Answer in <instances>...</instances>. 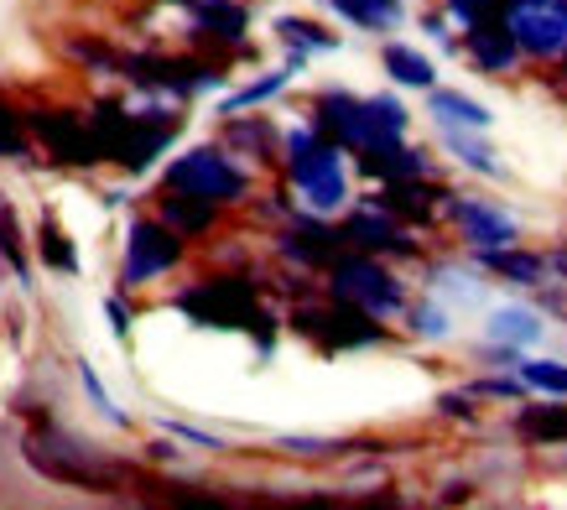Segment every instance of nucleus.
I'll return each mask as SVG.
<instances>
[{"label": "nucleus", "instance_id": "obj_7", "mask_svg": "<svg viewBox=\"0 0 567 510\" xmlns=\"http://www.w3.org/2000/svg\"><path fill=\"white\" fill-rule=\"evenodd\" d=\"M188 261V239L177 235L162 214H141L125 224V251H121V292L156 287L162 276H173Z\"/></svg>", "mask_w": 567, "mask_h": 510}, {"label": "nucleus", "instance_id": "obj_6", "mask_svg": "<svg viewBox=\"0 0 567 510\" xmlns=\"http://www.w3.org/2000/svg\"><path fill=\"white\" fill-rule=\"evenodd\" d=\"M287 324H292L302 339L318 344V349H328V355L370 349V344L391 339V334H385V318H375V313H364V307H354V303H339V297H328V292H323V303H318V292H312V297H297Z\"/></svg>", "mask_w": 567, "mask_h": 510}, {"label": "nucleus", "instance_id": "obj_23", "mask_svg": "<svg viewBox=\"0 0 567 510\" xmlns=\"http://www.w3.org/2000/svg\"><path fill=\"white\" fill-rule=\"evenodd\" d=\"M427 115L437 125H468V131H489L495 125L489 104H480L464 89H427Z\"/></svg>", "mask_w": 567, "mask_h": 510}, {"label": "nucleus", "instance_id": "obj_34", "mask_svg": "<svg viewBox=\"0 0 567 510\" xmlns=\"http://www.w3.org/2000/svg\"><path fill=\"white\" fill-rule=\"evenodd\" d=\"M276 448H281V453H292V459H333L344 442H328V438H281Z\"/></svg>", "mask_w": 567, "mask_h": 510}, {"label": "nucleus", "instance_id": "obj_16", "mask_svg": "<svg viewBox=\"0 0 567 510\" xmlns=\"http://www.w3.org/2000/svg\"><path fill=\"white\" fill-rule=\"evenodd\" d=\"M193 17V37L208 42V48H245V32H250V6L245 0H208Z\"/></svg>", "mask_w": 567, "mask_h": 510}, {"label": "nucleus", "instance_id": "obj_28", "mask_svg": "<svg viewBox=\"0 0 567 510\" xmlns=\"http://www.w3.org/2000/svg\"><path fill=\"white\" fill-rule=\"evenodd\" d=\"M37 255L48 261L52 272H63V276H73V272H79V251H73V239L63 235V230H58V224H52V220H42V224H37Z\"/></svg>", "mask_w": 567, "mask_h": 510}, {"label": "nucleus", "instance_id": "obj_35", "mask_svg": "<svg viewBox=\"0 0 567 510\" xmlns=\"http://www.w3.org/2000/svg\"><path fill=\"white\" fill-rule=\"evenodd\" d=\"M104 318H110V334H115V339H125L131 324H136V313H131L121 297H104Z\"/></svg>", "mask_w": 567, "mask_h": 510}, {"label": "nucleus", "instance_id": "obj_29", "mask_svg": "<svg viewBox=\"0 0 567 510\" xmlns=\"http://www.w3.org/2000/svg\"><path fill=\"white\" fill-rule=\"evenodd\" d=\"M520 380L542 396H567V365L563 359H520Z\"/></svg>", "mask_w": 567, "mask_h": 510}, {"label": "nucleus", "instance_id": "obj_5", "mask_svg": "<svg viewBox=\"0 0 567 510\" xmlns=\"http://www.w3.org/2000/svg\"><path fill=\"white\" fill-rule=\"evenodd\" d=\"M162 187L208 198V204H219V208H240L250 198V172H245V162L224 141H204V146H188L183 156L167 162Z\"/></svg>", "mask_w": 567, "mask_h": 510}, {"label": "nucleus", "instance_id": "obj_15", "mask_svg": "<svg viewBox=\"0 0 567 510\" xmlns=\"http://www.w3.org/2000/svg\"><path fill=\"white\" fill-rule=\"evenodd\" d=\"M474 266L511 287H547V251H520V245H495V251H468Z\"/></svg>", "mask_w": 567, "mask_h": 510}, {"label": "nucleus", "instance_id": "obj_3", "mask_svg": "<svg viewBox=\"0 0 567 510\" xmlns=\"http://www.w3.org/2000/svg\"><path fill=\"white\" fill-rule=\"evenodd\" d=\"M173 307L183 318H193L198 328H235V334H250L260 344V355H271L276 339V313L260 303V292L250 276H198L193 287H183L173 297Z\"/></svg>", "mask_w": 567, "mask_h": 510}, {"label": "nucleus", "instance_id": "obj_2", "mask_svg": "<svg viewBox=\"0 0 567 510\" xmlns=\"http://www.w3.org/2000/svg\"><path fill=\"white\" fill-rule=\"evenodd\" d=\"M281 172H287V187L297 193V204L312 208V214H344L349 198H354L349 193L344 146L328 141L312 125V115L281 136Z\"/></svg>", "mask_w": 567, "mask_h": 510}, {"label": "nucleus", "instance_id": "obj_27", "mask_svg": "<svg viewBox=\"0 0 567 510\" xmlns=\"http://www.w3.org/2000/svg\"><path fill=\"white\" fill-rule=\"evenodd\" d=\"M406 328H412V339H432V344L453 339V307H447L437 292H427V297H416V303L406 307Z\"/></svg>", "mask_w": 567, "mask_h": 510}, {"label": "nucleus", "instance_id": "obj_32", "mask_svg": "<svg viewBox=\"0 0 567 510\" xmlns=\"http://www.w3.org/2000/svg\"><path fill=\"white\" fill-rule=\"evenodd\" d=\"M79 386H84V396L94 401V411H100V417H110V422H125V411L110 401V391L100 386V375H94V365H89V359L79 365Z\"/></svg>", "mask_w": 567, "mask_h": 510}, {"label": "nucleus", "instance_id": "obj_13", "mask_svg": "<svg viewBox=\"0 0 567 510\" xmlns=\"http://www.w3.org/2000/svg\"><path fill=\"white\" fill-rule=\"evenodd\" d=\"M458 52H464L468 63H474V73H484V79H505V73H516V63L526 58L505 17L480 21V27H464V42H458Z\"/></svg>", "mask_w": 567, "mask_h": 510}, {"label": "nucleus", "instance_id": "obj_8", "mask_svg": "<svg viewBox=\"0 0 567 510\" xmlns=\"http://www.w3.org/2000/svg\"><path fill=\"white\" fill-rule=\"evenodd\" d=\"M339 235H344L349 251H370V255H385V261H416L422 255V239L406 220H395L391 208L364 193L360 204L344 208L339 220Z\"/></svg>", "mask_w": 567, "mask_h": 510}, {"label": "nucleus", "instance_id": "obj_30", "mask_svg": "<svg viewBox=\"0 0 567 510\" xmlns=\"http://www.w3.org/2000/svg\"><path fill=\"white\" fill-rule=\"evenodd\" d=\"M27 120L11 110V104H0V162H21L27 156Z\"/></svg>", "mask_w": 567, "mask_h": 510}, {"label": "nucleus", "instance_id": "obj_22", "mask_svg": "<svg viewBox=\"0 0 567 510\" xmlns=\"http://www.w3.org/2000/svg\"><path fill=\"white\" fill-rule=\"evenodd\" d=\"M302 69H308V52H287V63H281L276 73H266V79H256V84L235 89V94H229V100L219 104V115H240V110H256V104H271L276 94L292 84V79H297Z\"/></svg>", "mask_w": 567, "mask_h": 510}, {"label": "nucleus", "instance_id": "obj_12", "mask_svg": "<svg viewBox=\"0 0 567 510\" xmlns=\"http://www.w3.org/2000/svg\"><path fill=\"white\" fill-rule=\"evenodd\" d=\"M391 208L395 220H406L412 230H432L453 214V187L432 183V177H406V183H380V193H370Z\"/></svg>", "mask_w": 567, "mask_h": 510}, {"label": "nucleus", "instance_id": "obj_21", "mask_svg": "<svg viewBox=\"0 0 567 510\" xmlns=\"http://www.w3.org/2000/svg\"><path fill=\"white\" fill-rule=\"evenodd\" d=\"M437 141L453 152L458 167L480 172V177H505V162H499L495 146L484 141V131H468V125H437Z\"/></svg>", "mask_w": 567, "mask_h": 510}, {"label": "nucleus", "instance_id": "obj_1", "mask_svg": "<svg viewBox=\"0 0 567 510\" xmlns=\"http://www.w3.org/2000/svg\"><path fill=\"white\" fill-rule=\"evenodd\" d=\"M312 125L328 141H339L344 152H375L391 141H406L412 131V110L395 100V94H349V89H323L312 100Z\"/></svg>", "mask_w": 567, "mask_h": 510}, {"label": "nucleus", "instance_id": "obj_20", "mask_svg": "<svg viewBox=\"0 0 567 510\" xmlns=\"http://www.w3.org/2000/svg\"><path fill=\"white\" fill-rule=\"evenodd\" d=\"M542 334H547V324H542V313L526 307V303H505L484 318V339L511 344V349H520V355H526L532 344H542Z\"/></svg>", "mask_w": 567, "mask_h": 510}, {"label": "nucleus", "instance_id": "obj_31", "mask_svg": "<svg viewBox=\"0 0 567 510\" xmlns=\"http://www.w3.org/2000/svg\"><path fill=\"white\" fill-rule=\"evenodd\" d=\"M468 391L474 396H495V401H526V380H520V370L516 375H480V380H468Z\"/></svg>", "mask_w": 567, "mask_h": 510}, {"label": "nucleus", "instance_id": "obj_19", "mask_svg": "<svg viewBox=\"0 0 567 510\" xmlns=\"http://www.w3.org/2000/svg\"><path fill=\"white\" fill-rule=\"evenodd\" d=\"M516 432L526 442H536V448H567V396H551V401H520Z\"/></svg>", "mask_w": 567, "mask_h": 510}, {"label": "nucleus", "instance_id": "obj_18", "mask_svg": "<svg viewBox=\"0 0 567 510\" xmlns=\"http://www.w3.org/2000/svg\"><path fill=\"white\" fill-rule=\"evenodd\" d=\"M156 214L173 224L183 239H204V235H214V224H219L224 208L208 204V198H193V193H177V187H162V193H156Z\"/></svg>", "mask_w": 567, "mask_h": 510}, {"label": "nucleus", "instance_id": "obj_14", "mask_svg": "<svg viewBox=\"0 0 567 510\" xmlns=\"http://www.w3.org/2000/svg\"><path fill=\"white\" fill-rule=\"evenodd\" d=\"M219 141L240 162H281V131H276L266 115H224V131Z\"/></svg>", "mask_w": 567, "mask_h": 510}, {"label": "nucleus", "instance_id": "obj_33", "mask_svg": "<svg viewBox=\"0 0 567 510\" xmlns=\"http://www.w3.org/2000/svg\"><path fill=\"white\" fill-rule=\"evenodd\" d=\"M437 411H443V417H453V422H480V396L468 391H443L437 396Z\"/></svg>", "mask_w": 567, "mask_h": 510}, {"label": "nucleus", "instance_id": "obj_26", "mask_svg": "<svg viewBox=\"0 0 567 510\" xmlns=\"http://www.w3.org/2000/svg\"><path fill=\"white\" fill-rule=\"evenodd\" d=\"M276 42L287 52H333L339 48V32H328L323 21H308V17H276Z\"/></svg>", "mask_w": 567, "mask_h": 510}, {"label": "nucleus", "instance_id": "obj_36", "mask_svg": "<svg viewBox=\"0 0 567 510\" xmlns=\"http://www.w3.org/2000/svg\"><path fill=\"white\" fill-rule=\"evenodd\" d=\"M167 432L183 442H198V448H224L219 438H208V432H198V427H188V422H167Z\"/></svg>", "mask_w": 567, "mask_h": 510}, {"label": "nucleus", "instance_id": "obj_17", "mask_svg": "<svg viewBox=\"0 0 567 510\" xmlns=\"http://www.w3.org/2000/svg\"><path fill=\"white\" fill-rule=\"evenodd\" d=\"M354 167L375 183H406V177H432V156L422 146H406V141H391V146H375V152H360Z\"/></svg>", "mask_w": 567, "mask_h": 510}, {"label": "nucleus", "instance_id": "obj_24", "mask_svg": "<svg viewBox=\"0 0 567 510\" xmlns=\"http://www.w3.org/2000/svg\"><path fill=\"white\" fill-rule=\"evenodd\" d=\"M380 69L391 73L401 89H437V63L427 52H416L412 42H385L380 48Z\"/></svg>", "mask_w": 567, "mask_h": 510}, {"label": "nucleus", "instance_id": "obj_25", "mask_svg": "<svg viewBox=\"0 0 567 510\" xmlns=\"http://www.w3.org/2000/svg\"><path fill=\"white\" fill-rule=\"evenodd\" d=\"M333 11H339V21H349V27H360V32H395L401 21H406V6L401 0H328Z\"/></svg>", "mask_w": 567, "mask_h": 510}, {"label": "nucleus", "instance_id": "obj_11", "mask_svg": "<svg viewBox=\"0 0 567 510\" xmlns=\"http://www.w3.org/2000/svg\"><path fill=\"white\" fill-rule=\"evenodd\" d=\"M526 58H567V0H542V6H511L505 11Z\"/></svg>", "mask_w": 567, "mask_h": 510}, {"label": "nucleus", "instance_id": "obj_9", "mask_svg": "<svg viewBox=\"0 0 567 510\" xmlns=\"http://www.w3.org/2000/svg\"><path fill=\"white\" fill-rule=\"evenodd\" d=\"M271 251L287 261V266H297L302 276L312 272H328L339 255L349 251L344 235H339V224H328V214H312V208H292L287 220L276 224V239Z\"/></svg>", "mask_w": 567, "mask_h": 510}, {"label": "nucleus", "instance_id": "obj_10", "mask_svg": "<svg viewBox=\"0 0 567 510\" xmlns=\"http://www.w3.org/2000/svg\"><path fill=\"white\" fill-rule=\"evenodd\" d=\"M453 230L464 235L468 251H495V245H520V224L516 214L484 193H453Z\"/></svg>", "mask_w": 567, "mask_h": 510}, {"label": "nucleus", "instance_id": "obj_4", "mask_svg": "<svg viewBox=\"0 0 567 510\" xmlns=\"http://www.w3.org/2000/svg\"><path fill=\"white\" fill-rule=\"evenodd\" d=\"M323 292L339 297V303H354L364 313H375V318H406V307H412L406 282L385 266V255H370V251L339 255L323 272Z\"/></svg>", "mask_w": 567, "mask_h": 510}]
</instances>
